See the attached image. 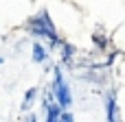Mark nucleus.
I'll use <instances>...</instances> for the list:
<instances>
[{
    "label": "nucleus",
    "instance_id": "1",
    "mask_svg": "<svg viewBox=\"0 0 125 122\" xmlns=\"http://www.w3.org/2000/svg\"><path fill=\"white\" fill-rule=\"evenodd\" d=\"M29 33L37 35V37H44L51 44H57V31H55V24H53V20L46 11H40V15L29 22Z\"/></svg>",
    "mask_w": 125,
    "mask_h": 122
},
{
    "label": "nucleus",
    "instance_id": "2",
    "mask_svg": "<svg viewBox=\"0 0 125 122\" xmlns=\"http://www.w3.org/2000/svg\"><path fill=\"white\" fill-rule=\"evenodd\" d=\"M53 98L55 103L59 105V109H68L73 105V94H70V87L62 74L59 68H55V79H53Z\"/></svg>",
    "mask_w": 125,
    "mask_h": 122
},
{
    "label": "nucleus",
    "instance_id": "3",
    "mask_svg": "<svg viewBox=\"0 0 125 122\" xmlns=\"http://www.w3.org/2000/svg\"><path fill=\"white\" fill-rule=\"evenodd\" d=\"M46 122H64L62 120V109L57 103L51 100V94H48V103H46Z\"/></svg>",
    "mask_w": 125,
    "mask_h": 122
},
{
    "label": "nucleus",
    "instance_id": "4",
    "mask_svg": "<svg viewBox=\"0 0 125 122\" xmlns=\"http://www.w3.org/2000/svg\"><path fill=\"white\" fill-rule=\"evenodd\" d=\"M105 116H108V122H119V120H116V96H114V94H108Z\"/></svg>",
    "mask_w": 125,
    "mask_h": 122
},
{
    "label": "nucleus",
    "instance_id": "5",
    "mask_svg": "<svg viewBox=\"0 0 125 122\" xmlns=\"http://www.w3.org/2000/svg\"><path fill=\"white\" fill-rule=\"evenodd\" d=\"M44 59H46L44 46H42V44H35V46H33V61H35V63H42Z\"/></svg>",
    "mask_w": 125,
    "mask_h": 122
},
{
    "label": "nucleus",
    "instance_id": "6",
    "mask_svg": "<svg viewBox=\"0 0 125 122\" xmlns=\"http://www.w3.org/2000/svg\"><path fill=\"white\" fill-rule=\"evenodd\" d=\"M35 96H37V87H31V89H26V96H24V103H22V109H29V107L33 105Z\"/></svg>",
    "mask_w": 125,
    "mask_h": 122
},
{
    "label": "nucleus",
    "instance_id": "7",
    "mask_svg": "<svg viewBox=\"0 0 125 122\" xmlns=\"http://www.w3.org/2000/svg\"><path fill=\"white\" fill-rule=\"evenodd\" d=\"M62 120H64V122H75V120H73V116H70L68 111H62Z\"/></svg>",
    "mask_w": 125,
    "mask_h": 122
},
{
    "label": "nucleus",
    "instance_id": "8",
    "mask_svg": "<svg viewBox=\"0 0 125 122\" xmlns=\"http://www.w3.org/2000/svg\"><path fill=\"white\" fill-rule=\"evenodd\" d=\"M0 63H2V59H0Z\"/></svg>",
    "mask_w": 125,
    "mask_h": 122
},
{
    "label": "nucleus",
    "instance_id": "9",
    "mask_svg": "<svg viewBox=\"0 0 125 122\" xmlns=\"http://www.w3.org/2000/svg\"><path fill=\"white\" fill-rule=\"evenodd\" d=\"M31 122H35V120H31Z\"/></svg>",
    "mask_w": 125,
    "mask_h": 122
}]
</instances>
